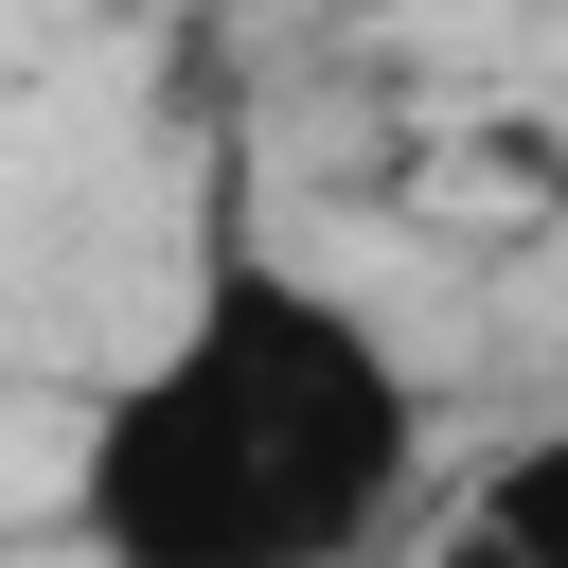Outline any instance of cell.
I'll return each mask as SVG.
<instances>
[{"instance_id":"1","label":"cell","mask_w":568,"mask_h":568,"mask_svg":"<svg viewBox=\"0 0 568 568\" xmlns=\"http://www.w3.org/2000/svg\"><path fill=\"white\" fill-rule=\"evenodd\" d=\"M444 462L462 444L426 337L355 266L213 213L160 320L89 373L53 444V532L71 568H390Z\"/></svg>"},{"instance_id":"3","label":"cell","mask_w":568,"mask_h":568,"mask_svg":"<svg viewBox=\"0 0 568 568\" xmlns=\"http://www.w3.org/2000/svg\"><path fill=\"white\" fill-rule=\"evenodd\" d=\"M355 36H479V18H568V0H320Z\"/></svg>"},{"instance_id":"2","label":"cell","mask_w":568,"mask_h":568,"mask_svg":"<svg viewBox=\"0 0 568 568\" xmlns=\"http://www.w3.org/2000/svg\"><path fill=\"white\" fill-rule=\"evenodd\" d=\"M408 550H426V568H568V408H532V426L462 444Z\"/></svg>"}]
</instances>
